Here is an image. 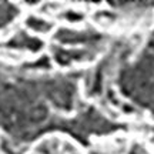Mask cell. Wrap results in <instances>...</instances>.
<instances>
[{"instance_id": "obj_1", "label": "cell", "mask_w": 154, "mask_h": 154, "mask_svg": "<svg viewBox=\"0 0 154 154\" xmlns=\"http://www.w3.org/2000/svg\"><path fill=\"white\" fill-rule=\"evenodd\" d=\"M76 86L69 79H32L0 70V126L13 136L34 137L57 126L50 106L73 109Z\"/></svg>"}, {"instance_id": "obj_2", "label": "cell", "mask_w": 154, "mask_h": 154, "mask_svg": "<svg viewBox=\"0 0 154 154\" xmlns=\"http://www.w3.org/2000/svg\"><path fill=\"white\" fill-rule=\"evenodd\" d=\"M121 88L154 114V37L141 56L121 73Z\"/></svg>"}]
</instances>
